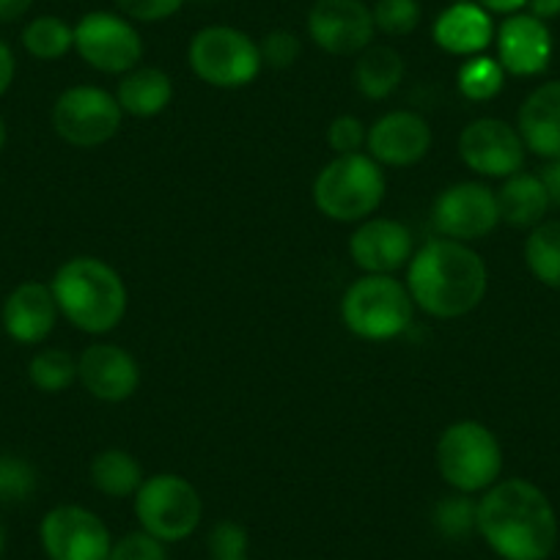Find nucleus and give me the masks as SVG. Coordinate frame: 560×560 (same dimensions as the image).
Returning <instances> with one entry per match:
<instances>
[{"mask_svg": "<svg viewBox=\"0 0 560 560\" xmlns=\"http://www.w3.org/2000/svg\"><path fill=\"white\" fill-rule=\"evenodd\" d=\"M478 536L503 560H547L558 544V514L525 478H505L478 500Z\"/></svg>", "mask_w": 560, "mask_h": 560, "instance_id": "obj_1", "label": "nucleus"}, {"mask_svg": "<svg viewBox=\"0 0 560 560\" xmlns=\"http://www.w3.org/2000/svg\"><path fill=\"white\" fill-rule=\"evenodd\" d=\"M407 289L415 308L434 319H459L483 303L489 289V269L467 242H427L407 264Z\"/></svg>", "mask_w": 560, "mask_h": 560, "instance_id": "obj_2", "label": "nucleus"}, {"mask_svg": "<svg viewBox=\"0 0 560 560\" xmlns=\"http://www.w3.org/2000/svg\"><path fill=\"white\" fill-rule=\"evenodd\" d=\"M63 319L89 336L116 330L127 316L129 292L121 275L96 256H74L50 280Z\"/></svg>", "mask_w": 560, "mask_h": 560, "instance_id": "obj_3", "label": "nucleus"}, {"mask_svg": "<svg viewBox=\"0 0 560 560\" xmlns=\"http://www.w3.org/2000/svg\"><path fill=\"white\" fill-rule=\"evenodd\" d=\"M314 203L327 220L363 223L382 207L387 192L385 168L371 154L332 158L314 179Z\"/></svg>", "mask_w": 560, "mask_h": 560, "instance_id": "obj_4", "label": "nucleus"}, {"mask_svg": "<svg viewBox=\"0 0 560 560\" xmlns=\"http://www.w3.org/2000/svg\"><path fill=\"white\" fill-rule=\"evenodd\" d=\"M415 303L407 283L393 275H363L343 292L341 319L363 341H393L412 325Z\"/></svg>", "mask_w": 560, "mask_h": 560, "instance_id": "obj_5", "label": "nucleus"}, {"mask_svg": "<svg viewBox=\"0 0 560 560\" xmlns=\"http://www.w3.org/2000/svg\"><path fill=\"white\" fill-rule=\"evenodd\" d=\"M438 470L454 492L478 494L500 481L503 448L494 432L478 420L451 423L438 440Z\"/></svg>", "mask_w": 560, "mask_h": 560, "instance_id": "obj_6", "label": "nucleus"}, {"mask_svg": "<svg viewBox=\"0 0 560 560\" xmlns=\"http://www.w3.org/2000/svg\"><path fill=\"white\" fill-rule=\"evenodd\" d=\"M135 520L140 530L168 547L198 530L203 520V500L185 476L158 472L140 483L135 494Z\"/></svg>", "mask_w": 560, "mask_h": 560, "instance_id": "obj_7", "label": "nucleus"}, {"mask_svg": "<svg viewBox=\"0 0 560 560\" xmlns=\"http://www.w3.org/2000/svg\"><path fill=\"white\" fill-rule=\"evenodd\" d=\"M187 63L212 89H245L261 72L258 42L234 25H207L187 47Z\"/></svg>", "mask_w": 560, "mask_h": 560, "instance_id": "obj_8", "label": "nucleus"}, {"mask_svg": "<svg viewBox=\"0 0 560 560\" xmlns=\"http://www.w3.org/2000/svg\"><path fill=\"white\" fill-rule=\"evenodd\" d=\"M52 129L74 149L105 147L121 129L124 110L116 94L100 85H72L52 102Z\"/></svg>", "mask_w": 560, "mask_h": 560, "instance_id": "obj_9", "label": "nucleus"}, {"mask_svg": "<svg viewBox=\"0 0 560 560\" xmlns=\"http://www.w3.org/2000/svg\"><path fill=\"white\" fill-rule=\"evenodd\" d=\"M74 52L102 74H127L143 61V36L116 12H89L74 23Z\"/></svg>", "mask_w": 560, "mask_h": 560, "instance_id": "obj_10", "label": "nucleus"}, {"mask_svg": "<svg viewBox=\"0 0 560 560\" xmlns=\"http://www.w3.org/2000/svg\"><path fill=\"white\" fill-rule=\"evenodd\" d=\"M39 541L47 560H107L113 547L102 516L74 503H61L42 516Z\"/></svg>", "mask_w": 560, "mask_h": 560, "instance_id": "obj_11", "label": "nucleus"}, {"mask_svg": "<svg viewBox=\"0 0 560 560\" xmlns=\"http://www.w3.org/2000/svg\"><path fill=\"white\" fill-rule=\"evenodd\" d=\"M432 223L445 240L470 245L500 225L498 196L481 182H456L434 198Z\"/></svg>", "mask_w": 560, "mask_h": 560, "instance_id": "obj_12", "label": "nucleus"}, {"mask_svg": "<svg viewBox=\"0 0 560 560\" xmlns=\"http://www.w3.org/2000/svg\"><path fill=\"white\" fill-rule=\"evenodd\" d=\"M525 143L520 129L503 118L483 116L467 124L459 135V158L472 174L509 179L525 165Z\"/></svg>", "mask_w": 560, "mask_h": 560, "instance_id": "obj_13", "label": "nucleus"}, {"mask_svg": "<svg viewBox=\"0 0 560 560\" xmlns=\"http://www.w3.org/2000/svg\"><path fill=\"white\" fill-rule=\"evenodd\" d=\"M308 36L327 56L358 58L374 45V14L365 0H314L308 9Z\"/></svg>", "mask_w": 560, "mask_h": 560, "instance_id": "obj_14", "label": "nucleus"}, {"mask_svg": "<svg viewBox=\"0 0 560 560\" xmlns=\"http://www.w3.org/2000/svg\"><path fill=\"white\" fill-rule=\"evenodd\" d=\"M432 140V124L420 113L390 110L371 124L365 154H371L382 168H409L427 158Z\"/></svg>", "mask_w": 560, "mask_h": 560, "instance_id": "obj_15", "label": "nucleus"}, {"mask_svg": "<svg viewBox=\"0 0 560 560\" xmlns=\"http://www.w3.org/2000/svg\"><path fill=\"white\" fill-rule=\"evenodd\" d=\"M78 382L96 401L121 404L140 387V365L118 343H91L78 358Z\"/></svg>", "mask_w": 560, "mask_h": 560, "instance_id": "obj_16", "label": "nucleus"}, {"mask_svg": "<svg viewBox=\"0 0 560 560\" xmlns=\"http://www.w3.org/2000/svg\"><path fill=\"white\" fill-rule=\"evenodd\" d=\"M415 253L412 231L393 218H369L349 236V256L363 275H393Z\"/></svg>", "mask_w": 560, "mask_h": 560, "instance_id": "obj_17", "label": "nucleus"}, {"mask_svg": "<svg viewBox=\"0 0 560 560\" xmlns=\"http://www.w3.org/2000/svg\"><path fill=\"white\" fill-rule=\"evenodd\" d=\"M56 294H52L50 283H39V280H25L20 287L9 292L0 308V325L3 332L12 338L14 343L23 347H39L50 338V332L58 325Z\"/></svg>", "mask_w": 560, "mask_h": 560, "instance_id": "obj_18", "label": "nucleus"}, {"mask_svg": "<svg viewBox=\"0 0 560 560\" xmlns=\"http://www.w3.org/2000/svg\"><path fill=\"white\" fill-rule=\"evenodd\" d=\"M494 47H498V61L505 69V74L533 78L549 67L552 34H549L547 23H541L533 14L520 12L503 18L500 28L494 31Z\"/></svg>", "mask_w": 560, "mask_h": 560, "instance_id": "obj_19", "label": "nucleus"}, {"mask_svg": "<svg viewBox=\"0 0 560 560\" xmlns=\"http://www.w3.org/2000/svg\"><path fill=\"white\" fill-rule=\"evenodd\" d=\"M494 18L481 9L476 0L448 3L434 20L432 39L443 52L456 58H472L487 52L494 45Z\"/></svg>", "mask_w": 560, "mask_h": 560, "instance_id": "obj_20", "label": "nucleus"}, {"mask_svg": "<svg viewBox=\"0 0 560 560\" xmlns=\"http://www.w3.org/2000/svg\"><path fill=\"white\" fill-rule=\"evenodd\" d=\"M516 129L527 152L544 160L560 158V80L538 85L522 102Z\"/></svg>", "mask_w": 560, "mask_h": 560, "instance_id": "obj_21", "label": "nucleus"}, {"mask_svg": "<svg viewBox=\"0 0 560 560\" xmlns=\"http://www.w3.org/2000/svg\"><path fill=\"white\" fill-rule=\"evenodd\" d=\"M174 100V80L160 67H135L121 74L116 89V102L124 116L154 118Z\"/></svg>", "mask_w": 560, "mask_h": 560, "instance_id": "obj_22", "label": "nucleus"}, {"mask_svg": "<svg viewBox=\"0 0 560 560\" xmlns=\"http://www.w3.org/2000/svg\"><path fill=\"white\" fill-rule=\"evenodd\" d=\"M494 196H498L500 220L514 229H536L552 207L541 179L536 174H522V171L503 179V187Z\"/></svg>", "mask_w": 560, "mask_h": 560, "instance_id": "obj_23", "label": "nucleus"}, {"mask_svg": "<svg viewBox=\"0 0 560 560\" xmlns=\"http://www.w3.org/2000/svg\"><path fill=\"white\" fill-rule=\"evenodd\" d=\"M404 58L390 45H371L354 61V85L365 100H387L404 80Z\"/></svg>", "mask_w": 560, "mask_h": 560, "instance_id": "obj_24", "label": "nucleus"}, {"mask_svg": "<svg viewBox=\"0 0 560 560\" xmlns=\"http://www.w3.org/2000/svg\"><path fill=\"white\" fill-rule=\"evenodd\" d=\"M89 476H91V483H94L96 492L105 494V498H113V500L135 498L140 489V483L147 481L140 462L124 448L100 451V454L91 459Z\"/></svg>", "mask_w": 560, "mask_h": 560, "instance_id": "obj_25", "label": "nucleus"}, {"mask_svg": "<svg viewBox=\"0 0 560 560\" xmlns=\"http://www.w3.org/2000/svg\"><path fill=\"white\" fill-rule=\"evenodd\" d=\"M20 42H23V50L36 61H61L74 50V25L56 14H39L25 23Z\"/></svg>", "mask_w": 560, "mask_h": 560, "instance_id": "obj_26", "label": "nucleus"}, {"mask_svg": "<svg viewBox=\"0 0 560 560\" xmlns=\"http://www.w3.org/2000/svg\"><path fill=\"white\" fill-rule=\"evenodd\" d=\"M525 264L544 287L560 289V220H544L525 240Z\"/></svg>", "mask_w": 560, "mask_h": 560, "instance_id": "obj_27", "label": "nucleus"}, {"mask_svg": "<svg viewBox=\"0 0 560 560\" xmlns=\"http://www.w3.org/2000/svg\"><path fill=\"white\" fill-rule=\"evenodd\" d=\"M28 380L39 393L58 396L78 382V358H72L67 349H39L28 363Z\"/></svg>", "mask_w": 560, "mask_h": 560, "instance_id": "obj_28", "label": "nucleus"}, {"mask_svg": "<svg viewBox=\"0 0 560 560\" xmlns=\"http://www.w3.org/2000/svg\"><path fill=\"white\" fill-rule=\"evenodd\" d=\"M456 85H459L465 100L489 102L503 91L505 69L500 67L498 58L481 52V56L465 58V63L456 72Z\"/></svg>", "mask_w": 560, "mask_h": 560, "instance_id": "obj_29", "label": "nucleus"}, {"mask_svg": "<svg viewBox=\"0 0 560 560\" xmlns=\"http://www.w3.org/2000/svg\"><path fill=\"white\" fill-rule=\"evenodd\" d=\"M434 527L448 541H467L478 533V500L472 494L454 492L434 505Z\"/></svg>", "mask_w": 560, "mask_h": 560, "instance_id": "obj_30", "label": "nucleus"}, {"mask_svg": "<svg viewBox=\"0 0 560 560\" xmlns=\"http://www.w3.org/2000/svg\"><path fill=\"white\" fill-rule=\"evenodd\" d=\"M39 489V472L18 454H0V505H18L31 500Z\"/></svg>", "mask_w": 560, "mask_h": 560, "instance_id": "obj_31", "label": "nucleus"}, {"mask_svg": "<svg viewBox=\"0 0 560 560\" xmlns=\"http://www.w3.org/2000/svg\"><path fill=\"white\" fill-rule=\"evenodd\" d=\"M371 14H374L376 34L401 39L418 28L423 20V7H420V0H376Z\"/></svg>", "mask_w": 560, "mask_h": 560, "instance_id": "obj_32", "label": "nucleus"}, {"mask_svg": "<svg viewBox=\"0 0 560 560\" xmlns=\"http://www.w3.org/2000/svg\"><path fill=\"white\" fill-rule=\"evenodd\" d=\"M247 547H250L247 527L234 520L218 522L207 536V549L212 560H242L247 558Z\"/></svg>", "mask_w": 560, "mask_h": 560, "instance_id": "obj_33", "label": "nucleus"}, {"mask_svg": "<svg viewBox=\"0 0 560 560\" xmlns=\"http://www.w3.org/2000/svg\"><path fill=\"white\" fill-rule=\"evenodd\" d=\"M258 52H261V63L269 69H289L300 61L303 56V42L294 31L275 28L258 42Z\"/></svg>", "mask_w": 560, "mask_h": 560, "instance_id": "obj_34", "label": "nucleus"}, {"mask_svg": "<svg viewBox=\"0 0 560 560\" xmlns=\"http://www.w3.org/2000/svg\"><path fill=\"white\" fill-rule=\"evenodd\" d=\"M327 143H330L332 154L343 158V154H360L369 143V129L358 116H338L332 118L327 127Z\"/></svg>", "mask_w": 560, "mask_h": 560, "instance_id": "obj_35", "label": "nucleus"}, {"mask_svg": "<svg viewBox=\"0 0 560 560\" xmlns=\"http://www.w3.org/2000/svg\"><path fill=\"white\" fill-rule=\"evenodd\" d=\"M107 560H168V552L163 541L143 530H135L113 541Z\"/></svg>", "mask_w": 560, "mask_h": 560, "instance_id": "obj_36", "label": "nucleus"}, {"mask_svg": "<svg viewBox=\"0 0 560 560\" xmlns=\"http://www.w3.org/2000/svg\"><path fill=\"white\" fill-rule=\"evenodd\" d=\"M118 14H124L132 23H163L182 12L187 0H113Z\"/></svg>", "mask_w": 560, "mask_h": 560, "instance_id": "obj_37", "label": "nucleus"}, {"mask_svg": "<svg viewBox=\"0 0 560 560\" xmlns=\"http://www.w3.org/2000/svg\"><path fill=\"white\" fill-rule=\"evenodd\" d=\"M14 78H18V58H14V50L0 39V96L9 94V89L14 85Z\"/></svg>", "mask_w": 560, "mask_h": 560, "instance_id": "obj_38", "label": "nucleus"}, {"mask_svg": "<svg viewBox=\"0 0 560 560\" xmlns=\"http://www.w3.org/2000/svg\"><path fill=\"white\" fill-rule=\"evenodd\" d=\"M538 179H541L544 190H547L549 203H552V207H560V158L547 160V165L541 168Z\"/></svg>", "mask_w": 560, "mask_h": 560, "instance_id": "obj_39", "label": "nucleus"}, {"mask_svg": "<svg viewBox=\"0 0 560 560\" xmlns=\"http://www.w3.org/2000/svg\"><path fill=\"white\" fill-rule=\"evenodd\" d=\"M478 7L487 9L492 18H511L527 9V0H476Z\"/></svg>", "mask_w": 560, "mask_h": 560, "instance_id": "obj_40", "label": "nucleus"}, {"mask_svg": "<svg viewBox=\"0 0 560 560\" xmlns=\"http://www.w3.org/2000/svg\"><path fill=\"white\" fill-rule=\"evenodd\" d=\"M34 9V0H0V25L20 23Z\"/></svg>", "mask_w": 560, "mask_h": 560, "instance_id": "obj_41", "label": "nucleus"}, {"mask_svg": "<svg viewBox=\"0 0 560 560\" xmlns=\"http://www.w3.org/2000/svg\"><path fill=\"white\" fill-rule=\"evenodd\" d=\"M527 14L538 18L541 23L560 18V0H527Z\"/></svg>", "mask_w": 560, "mask_h": 560, "instance_id": "obj_42", "label": "nucleus"}, {"mask_svg": "<svg viewBox=\"0 0 560 560\" xmlns=\"http://www.w3.org/2000/svg\"><path fill=\"white\" fill-rule=\"evenodd\" d=\"M7 143H9V127H7V118L0 116V154H3Z\"/></svg>", "mask_w": 560, "mask_h": 560, "instance_id": "obj_43", "label": "nucleus"}, {"mask_svg": "<svg viewBox=\"0 0 560 560\" xmlns=\"http://www.w3.org/2000/svg\"><path fill=\"white\" fill-rule=\"evenodd\" d=\"M7 541H9V536H7V525H3V522H0V558H3V552H7Z\"/></svg>", "mask_w": 560, "mask_h": 560, "instance_id": "obj_44", "label": "nucleus"}, {"mask_svg": "<svg viewBox=\"0 0 560 560\" xmlns=\"http://www.w3.org/2000/svg\"><path fill=\"white\" fill-rule=\"evenodd\" d=\"M451 3H462V0H451Z\"/></svg>", "mask_w": 560, "mask_h": 560, "instance_id": "obj_45", "label": "nucleus"}, {"mask_svg": "<svg viewBox=\"0 0 560 560\" xmlns=\"http://www.w3.org/2000/svg\"><path fill=\"white\" fill-rule=\"evenodd\" d=\"M242 560H247V558H242Z\"/></svg>", "mask_w": 560, "mask_h": 560, "instance_id": "obj_46", "label": "nucleus"}]
</instances>
